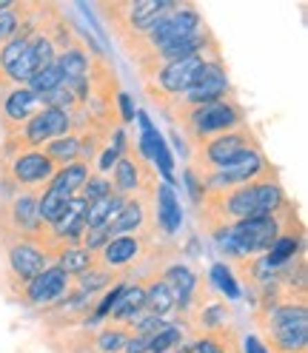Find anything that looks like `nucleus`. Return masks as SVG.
<instances>
[{
  "mask_svg": "<svg viewBox=\"0 0 308 353\" xmlns=\"http://www.w3.org/2000/svg\"><path fill=\"white\" fill-rule=\"evenodd\" d=\"M220 54V46L203 52V54H194L189 60H177V63H169L163 69H157L148 80H143V88H146V97L166 112L171 103H177L191 85H197L203 80L206 69H209V60Z\"/></svg>",
  "mask_w": 308,
  "mask_h": 353,
  "instance_id": "nucleus-5",
  "label": "nucleus"
},
{
  "mask_svg": "<svg viewBox=\"0 0 308 353\" xmlns=\"http://www.w3.org/2000/svg\"><path fill=\"white\" fill-rule=\"evenodd\" d=\"M157 234H126V236H112L106 242V248L97 254V262L106 265L112 271H120L126 276H131L135 265L148 259L157 245H154Z\"/></svg>",
  "mask_w": 308,
  "mask_h": 353,
  "instance_id": "nucleus-14",
  "label": "nucleus"
},
{
  "mask_svg": "<svg viewBox=\"0 0 308 353\" xmlns=\"http://www.w3.org/2000/svg\"><path fill=\"white\" fill-rule=\"evenodd\" d=\"M214 46H220V43H217V34H214L211 26L206 23L200 32H194V34L177 40V43H171V46H166V49H160V52H154V54H146V57L135 60V72H137L140 80H148L157 69H163V65L177 63V60H189V57L203 54V52H209V49H214Z\"/></svg>",
  "mask_w": 308,
  "mask_h": 353,
  "instance_id": "nucleus-13",
  "label": "nucleus"
},
{
  "mask_svg": "<svg viewBox=\"0 0 308 353\" xmlns=\"http://www.w3.org/2000/svg\"><path fill=\"white\" fill-rule=\"evenodd\" d=\"M112 191L117 196H135V194H151L157 191V168H154L148 160H143L135 143H131V148L123 154V157L115 163L112 168Z\"/></svg>",
  "mask_w": 308,
  "mask_h": 353,
  "instance_id": "nucleus-12",
  "label": "nucleus"
},
{
  "mask_svg": "<svg viewBox=\"0 0 308 353\" xmlns=\"http://www.w3.org/2000/svg\"><path fill=\"white\" fill-rule=\"evenodd\" d=\"M108 194H115L112 191V180L103 176V174H92L89 180H86L83 191H80V196L86 203H97V200H103V196H108Z\"/></svg>",
  "mask_w": 308,
  "mask_h": 353,
  "instance_id": "nucleus-33",
  "label": "nucleus"
},
{
  "mask_svg": "<svg viewBox=\"0 0 308 353\" xmlns=\"http://www.w3.org/2000/svg\"><path fill=\"white\" fill-rule=\"evenodd\" d=\"M143 285H146V314L160 316L166 322L174 325V316H177V299L169 291V285L160 279V271L151 268L148 274H140Z\"/></svg>",
  "mask_w": 308,
  "mask_h": 353,
  "instance_id": "nucleus-20",
  "label": "nucleus"
},
{
  "mask_svg": "<svg viewBox=\"0 0 308 353\" xmlns=\"http://www.w3.org/2000/svg\"><path fill=\"white\" fill-rule=\"evenodd\" d=\"M55 265L57 268L69 276V279H77L80 274H86L92 268V265H97V254H89L86 248H80V245H69L66 248L57 259H55Z\"/></svg>",
  "mask_w": 308,
  "mask_h": 353,
  "instance_id": "nucleus-26",
  "label": "nucleus"
},
{
  "mask_svg": "<svg viewBox=\"0 0 308 353\" xmlns=\"http://www.w3.org/2000/svg\"><path fill=\"white\" fill-rule=\"evenodd\" d=\"M66 80H63V74H60V69L52 63V65H46V69H40L29 83H26V88H32V92L40 97V94H46V92H52V88H57V85H63Z\"/></svg>",
  "mask_w": 308,
  "mask_h": 353,
  "instance_id": "nucleus-31",
  "label": "nucleus"
},
{
  "mask_svg": "<svg viewBox=\"0 0 308 353\" xmlns=\"http://www.w3.org/2000/svg\"><path fill=\"white\" fill-rule=\"evenodd\" d=\"M197 180H200L203 191H226V188H240V185H251L262 180H277V168L271 165V160L266 157V151L260 145V148L246 151L231 165L220 168L214 174H206V176H197Z\"/></svg>",
  "mask_w": 308,
  "mask_h": 353,
  "instance_id": "nucleus-10",
  "label": "nucleus"
},
{
  "mask_svg": "<svg viewBox=\"0 0 308 353\" xmlns=\"http://www.w3.org/2000/svg\"><path fill=\"white\" fill-rule=\"evenodd\" d=\"M55 65L60 69V74H63V80H66V83H77V80H86V77H89L92 54L86 52L83 40H80L77 46H72V49L60 52V54L55 57Z\"/></svg>",
  "mask_w": 308,
  "mask_h": 353,
  "instance_id": "nucleus-22",
  "label": "nucleus"
},
{
  "mask_svg": "<svg viewBox=\"0 0 308 353\" xmlns=\"http://www.w3.org/2000/svg\"><path fill=\"white\" fill-rule=\"evenodd\" d=\"M203 26H206V20H203L200 9H197L194 3H189V0H183V3L177 0V3H174V9L166 12L148 32L123 40L120 46H123V52L128 54V60L135 63V60H140V57H146V54H154V52L171 46V43H177V40L194 34V32H200Z\"/></svg>",
  "mask_w": 308,
  "mask_h": 353,
  "instance_id": "nucleus-4",
  "label": "nucleus"
},
{
  "mask_svg": "<svg viewBox=\"0 0 308 353\" xmlns=\"http://www.w3.org/2000/svg\"><path fill=\"white\" fill-rule=\"evenodd\" d=\"M177 0H115V3H95L92 9L106 17L108 32L117 43L148 32L157 20L174 9Z\"/></svg>",
  "mask_w": 308,
  "mask_h": 353,
  "instance_id": "nucleus-6",
  "label": "nucleus"
},
{
  "mask_svg": "<svg viewBox=\"0 0 308 353\" xmlns=\"http://www.w3.org/2000/svg\"><path fill=\"white\" fill-rule=\"evenodd\" d=\"M35 6L37 3H26V0L20 3V0H15L6 12H0V43H6L12 34H17L29 23L32 14H35Z\"/></svg>",
  "mask_w": 308,
  "mask_h": 353,
  "instance_id": "nucleus-27",
  "label": "nucleus"
},
{
  "mask_svg": "<svg viewBox=\"0 0 308 353\" xmlns=\"http://www.w3.org/2000/svg\"><path fill=\"white\" fill-rule=\"evenodd\" d=\"M128 339H131V330L128 327L103 322V327L95 330L92 345H95V353H123V347H126Z\"/></svg>",
  "mask_w": 308,
  "mask_h": 353,
  "instance_id": "nucleus-28",
  "label": "nucleus"
},
{
  "mask_svg": "<svg viewBox=\"0 0 308 353\" xmlns=\"http://www.w3.org/2000/svg\"><path fill=\"white\" fill-rule=\"evenodd\" d=\"M302 225L294 203H289L280 214H262V216H249L240 219L231 228L217 231L211 239L217 242V251L226 254V262L234 259H249V256H262L277 242V236L285 228Z\"/></svg>",
  "mask_w": 308,
  "mask_h": 353,
  "instance_id": "nucleus-2",
  "label": "nucleus"
},
{
  "mask_svg": "<svg viewBox=\"0 0 308 353\" xmlns=\"http://www.w3.org/2000/svg\"><path fill=\"white\" fill-rule=\"evenodd\" d=\"M69 203H72V196L66 194V191H60V188H55V185H46L40 191V200H37V214H40V219L46 223L49 228L57 223V219L69 211Z\"/></svg>",
  "mask_w": 308,
  "mask_h": 353,
  "instance_id": "nucleus-24",
  "label": "nucleus"
},
{
  "mask_svg": "<svg viewBox=\"0 0 308 353\" xmlns=\"http://www.w3.org/2000/svg\"><path fill=\"white\" fill-rule=\"evenodd\" d=\"M231 80H229V69H226V60H223V52L214 54L209 60V69L203 74V80L191 85L189 92L177 100V103H171L166 108V117L171 120L174 114H180V112H189V108L194 105H206V103H214V100H223V97H231Z\"/></svg>",
  "mask_w": 308,
  "mask_h": 353,
  "instance_id": "nucleus-11",
  "label": "nucleus"
},
{
  "mask_svg": "<svg viewBox=\"0 0 308 353\" xmlns=\"http://www.w3.org/2000/svg\"><path fill=\"white\" fill-rule=\"evenodd\" d=\"M143 314H146V285H143L140 276H131L128 285H126V291L120 294L117 305L112 307V314H108L106 322L123 325V327L131 330V325H135Z\"/></svg>",
  "mask_w": 308,
  "mask_h": 353,
  "instance_id": "nucleus-19",
  "label": "nucleus"
},
{
  "mask_svg": "<svg viewBox=\"0 0 308 353\" xmlns=\"http://www.w3.org/2000/svg\"><path fill=\"white\" fill-rule=\"evenodd\" d=\"M209 282L211 288L220 299H240L243 296V288H240V282L234 279V271L229 268L226 262H214L211 271H209Z\"/></svg>",
  "mask_w": 308,
  "mask_h": 353,
  "instance_id": "nucleus-30",
  "label": "nucleus"
},
{
  "mask_svg": "<svg viewBox=\"0 0 308 353\" xmlns=\"http://www.w3.org/2000/svg\"><path fill=\"white\" fill-rule=\"evenodd\" d=\"M240 353H269V347L260 342V336L249 334L243 342H240Z\"/></svg>",
  "mask_w": 308,
  "mask_h": 353,
  "instance_id": "nucleus-37",
  "label": "nucleus"
},
{
  "mask_svg": "<svg viewBox=\"0 0 308 353\" xmlns=\"http://www.w3.org/2000/svg\"><path fill=\"white\" fill-rule=\"evenodd\" d=\"M112 236H126V234H157L154 228V196L151 194H135L126 196L120 214L108 225ZM160 236V234H157Z\"/></svg>",
  "mask_w": 308,
  "mask_h": 353,
  "instance_id": "nucleus-17",
  "label": "nucleus"
},
{
  "mask_svg": "<svg viewBox=\"0 0 308 353\" xmlns=\"http://www.w3.org/2000/svg\"><path fill=\"white\" fill-rule=\"evenodd\" d=\"M171 123L183 131L186 140H200V137H209V134H220V131H231V128L243 125L249 120H246L243 103L231 94V97L214 100V103H206V105H194V108H189V112L174 114Z\"/></svg>",
  "mask_w": 308,
  "mask_h": 353,
  "instance_id": "nucleus-7",
  "label": "nucleus"
},
{
  "mask_svg": "<svg viewBox=\"0 0 308 353\" xmlns=\"http://www.w3.org/2000/svg\"><path fill=\"white\" fill-rule=\"evenodd\" d=\"M52 265V259L37 245L23 239H0V288L12 299L23 285L40 276Z\"/></svg>",
  "mask_w": 308,
  "mask_h": 353,
  "instance_id": "nucleus-8",
  "label": "nucleus"
},
{
  "mask_svg": "<svg viewBox=\"0 0 308 353\" xmlns=\"http://www.w3.org/2000/svg\"><path fill=\"white\" fill-rule=\"evenodd\" d=\"M40 151L55 163V168H63V165H69V163H77V157H80V137L77 134L57 137V140L46 143Z\"/></svg>",
  "mask_w": 308,
  "mask_h": 353,
  "instance_id": "nucleus-29",
  "label": "nucleus"
},
{
  "mask_svg": "<svg viewBox=\"0 0 308 353\" xmlns=\"http://www.w3.org/2000/svg\"><path fill=\"white\" fill-rule=\"evenodd\" d=\"M95 171L86 165V163H69V165H63V168H57L55 171V176L49 180V185H55V188H60V191H66L69 196H77L80 191H83V185H86V180H89Z\"/></svg>",
  "mask_w": 308,
  "mask_h": 353,
  "instance_id": "nucleus-23",
  "label": "nucleus"
},
{
  "mask_svg": "<svg viewBox=\"0 0 308 353\" xmlns=\"http://www.w3.org/2000/svg\"><path fill=\"white\" fill-rule=\"evenodd\" d=\"M183 339H186V330L180 325H166L160 334L151 339V350L148 353H169V350L177 347Z\"/></svg>",
  "mask_w": 308,
  "mask_h": 353,
  "instance_id": "nucleus-32",
  "label": "nucleus"
},
{
  "mask_svg": "<svg viewBox=\"0 0 308 353\" xmlns=\"http://www.w3.org/2000/svg\"><path fill=\"white\" fill-rule=\"evenodd\" d=\"M135 100H131L128 92H123L120 88V94H117V117H120V125H128V123H135Z\"/></svg>",
  "mask_w": 308,
  "mask_h": 353,
  "instance_id": "nucleus-34",
  "label": "nucleus"
},
{
  "mask_svg": "<svg viewBox=\"0 0 308 353\" xmlns=\"http://www.w3.org/2000/svg\"><path fill=\"white\" fill-rule=\"evenodd\" d=\"M151 339H154V336H140V334H131V339L126 342L123 353H148V350H151Z\"/></svg>",
  "mask_w": 308,
  "mask_h": 353,
  "instance_id": "nucleus-35",
  "label": "nucleus"
},
{
  "mask_svg": "<svg viewBox=\"0 0 308 353\" xmlns=\"http://www.w3.org/2000/svg\"><path fill=\"white\" fill-rule=\"evenodd\" d=\"M69 291H72V279L66 276L57 265H49L40 276H35L29 285H23V288L12 296V302L23 305V307H35V311H43V307H49L57 299H63Z\"/></svg>",
  "mask_w": 308,
  "mask_h": 353,
  "instance_id": "nucleus-15",
  "label": "nucleus"
},
{
  "mask_svg": "<svg viewBox=\"0 0 308 353\" xmlns=\"http://www.w3.org/2000/svg\"><path fill=\"white\" fill-rule=\"evenodd\" d=\"M37 112H43L40 97L26 85H15L0 94V131L3 137H12L17 128H23Z\"/></svg>",
  "mask_w": 308,
  "mask_h": 353,
  "instance_id": "nucleus-16",
  "label": "nucleus"
},
{
  "mask_svg": "<svg viewBox=\"0 0 308 353\" xmlns=\"http://www.w3.org/2000/svg\"><path fill=\"white\" fill-rule=\"evenodd\" d=\"M40 191H17L0 183V239H23L37 245L55 265V259L66 251V245L55 239L52 228L37 214Z\"/></svg>",
  "mask_w": 308,
  "mask_h": 353,
  "instance_id": "nucleus-1",
  "label": "nucleus"
},
{
  "mask_svg": "<svg viewBox=\"0 0 308 353\" xmlns=\"http://www.w3.org/2000/svg\"><path fill=\"white\" fill-rule=\"evenodd\" d=\"M183 176H186V188H189V194H191V203L197 205V203H200V196H203V185H200V180H197V176L186 168L183 171Z\"/></svg>",
  "mask_w": 308,
  "mask_h": 353,
  "instance_id": "nucleus-36",
  "label": "nucleus"
},
{
  "mask_svg": "<svg viewBox=\"0 0 308 353\" xmlns=\"http://www.w3.org/2000/svg\"><path fill=\"white\" fill-rule=\"evenodd\" d=\"M123 203H126V196H117V194H108L97 203H89V208H86V228L112 225V219L120 214Z\"/></svg>",
  "mask_w": 308,
  "mask_h": 353,
  "instance_id": "nucleus-25",
  "label": "nucleus"
},
{
  "mask_svg": "<svg viewBox=\"0 0 308 353\" xmlns=\"http://www.w3.org/2000/svg\"><path fill=\"white\" fill-rule=\"evenodd\" d=\"M189 145V171L194 176H206L214 174L220 168L231 165L234 160H240L246 151L260 148V140L254 134V128L249 123L237 125L231 131H220V134H209L200 140H186Z\"/></svg>",
  "mask_w": 308,
  "mask_h": 353,
  "instance_id": "nucleus-3",
  "label": "nucleus"
},
{
  "mask_svg": "<svg viewBox=\"0 0 308 353\" xmlns=\"http://www.w3.org/2000/svg\"><path fill=\"white\" fill-rule=\"evenodd\" d=\"M55 163L40 148L0 154V183L17 191H43L55 176Z\"/></svg>",
  "mask_w": 308,
  "mask_h": 353,
  "instance_id": "nucleus-9",
  "label": "nucleus"
},
{
  "mask_svg": "<svg viewBox=\"0 0 308 353\" xmlns=\"http://www.w3.org/2000/svg\"><path fill=\"white\" fill-rule=\"evenodd\" d=\"M120 279H126V274H120V271H112V268H106V265H92L86 274H80L77 279H72V285L80 291V294H86V296H100L103 291H108L112 285H117ZM131 279V276H128Z\"/></svg>",
  "mask_w": 308,
  "mask_h": 353,
  "instance_id": "nucleus-21",
  "label": "nucleus"
},
{
  "mask_svg": "<svg viewBox=\"0 0 308 353\" xmlns=\"http://www.w3.org/2000/svg\"><path fill=\"white\" fill-rule=\"evenodd\" d=\"M183 225V208L177 200V191L160 183L154 191V228L160 236H174Z\"/></svg>",
  "mask_w": 308,
  "mask_h": 353,
  "instance_id": "nucleus-18",
  "label": "nucleus"
}]
</instances>
